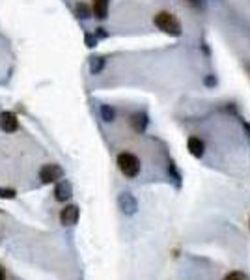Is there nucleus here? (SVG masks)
Instances as JSON below:
<instances>
[{
  "instance_id": "obj_3",
  "label": "nucleus",
  "mask_w": 250,
  "mask_h": 280,
  "mask_svg": "<svg viewBox=\"0 0 250 280\" xmlns=\"http://www.w3.org/2000/svg\"><path fill=\"white\" fill-rule=\"evenodd\" d=\"M62 178H64V170H62L60 164H45V166H41V170H39V180H41V183H45V185L56 183L58 180H62Z\"/></svg>"
},
{
  "instance_id": "obj_18",
  "label": "nucleus",
  "mask_w": 250,
  "mask_h": 280,
  "mask_svg": "<svg viewBox=\"0 0 250 280\" xmlns=\"http://www.w3.org/2000/svg\"><path fill=\"white\" fill-rule=\"evenodd\" d=\"M204 84H206L208 88H215V86H217V78H215L213 75H208V77L204 78Z\"/></svg>"
},
{
  "instance_id": "obj_16",
  "label": "nucleus",
  "mask_w": 250,
  "mask_h": 280,
  "mask_svg": "<svg viewBox=\"0 0 250 280\" xmlns=\"http://www.w3.org/2000/svg\"><path fill=\"white\" fill-rule=\"evenodd\" d=\"M168 172H170V176L176 180V183H181V174L178 172V168H176V162H170V166H168Z\"/></svg>"
},
{
  "instance_id": "obj_14",
  "label": "nucleus",
  "mask_w": 250,
  "mask_h": 280,
  "mask_svg": "<svg viewBox=\"0 0 250 280\" xmlns=\"http://www.w3.org/2000/svg\"><path fill=\"white\" fill-rule=\"evenodd\" d=\"M222 280H250V276L245 271H232V273H228Z\"/></svg>"
},
{
  "instance_id": "obj_12",
  "label": "nucleus",
  "mask_w": 250,
  "mask_h": 280,
  "mask_svg": "<svg viewBox=\"0 0 250 280\" xmlns=\"http://www.w3.org/2000/svg\"><path fill=\"white\" fill-rule=\"evenodd\" d=\"M75 12H77V17H80V19H90L93 14V10H90V6L84 4V2H79L77 8H75Z\"/></svg>"
},
{
  "instance_id": "obj_7",
  "label": "nucleus",
  "mask_w": 250,
  "mask_h": 280,
  "mask_svg": "<svg viewBox=\"0 0 250 280\" xmlns=\"http://www.w3.org/2000/svg\"><path fill=\"white\" fill-rule=\"evenodd\" d=\"M187 150H189V154L193 155V157L202 159L204 154H206V144L198 136H189V140H187Z\"/></svg>"
},
{
  "instance_id": "obj_17",
  "label": "nucleus",
  "mask_w": 250,
  "mask_h": 280,
  "mask_svg": "<svg viewBox=\"0 0 250 280\" xmlns=\"http://www.w3.org/2000/svg\"><path fill=\"white\" fill-rule=\"evenodd\" d=\"M15 194H17V192H15L13 189H0V198H2V200H13Z\"/></svg>"
},
{
  "instance_id": "obj_1",
  "label": "nucleus",
  "mask_w": 250,
  "mask_h": 280,
  "mask_svg": "<svg viewBox=\"0 0 250 280\" xmlns=\"http://www.w3.org/2000/svg\"><path fill=\"white\" fill-rule=\"evenodd\" d=\"M153 22L159 30H163L165 34L168 36H181L183 34V28H181V22L170 14V12H159L155 17H153Z\"/></svg>"
},
{
  "instance_id": "obj_13",
  "label": "nucleus",
  "mask_w": 250,
  "mask_h": 280,
  "mask_svg": "<svg viewBox=\"0 0 250 280\" xmlns=\"http://www.w3.org/2000/svg\"><path fill=\"white\" fill-rule=\"evenodd\" d=\"M103 66H105V58L103 56H93V58H90V71H92L93 75H97L103 70Z\"/></svg>"
},
{
  "instance_id": "obj_15",
  "label": "nucleus",
  "mask_w": 250,
  "mask_h": 280,
  "mask_svg": "<svg viewBox=\"0 0 250 280\" xmlns=\"http://www.w3.org/2000/svg\"><path fill=\"white\" fill-rule=\"evenodd\" d=\"M84 43H86V47H90V49H93L95 45H97V36L95 34H84Z\"/></svg>"
},
{
  "instance_id": "obj_5",
  "label": "nucleus",
  "mask_w": 250,
  "mask_h": 280,
  "mask_svg": "<svg viewBox=\"0 0 250 280\" xmlns=\"http://www.w3.org/2000/svg\"><path fill=\"white\" fill-rule=\"evenodd\" d=\"M79 215L80 211L77 206H65L64 210L60 211V222L64 224V226H73V224H77L79 220Z\"/></svg>"
},
{
  "instance_id": "obj_19",
  "label": "nucleus",
  "mask_w": 250,
  "mask_h": 280,
  "mask_svg": "<svg viewBox=\"0 0 250 280\" xmlns=\"http://www.w3.org/2000/svg\"><path fill=\"white\" fill-rule=\"evenodd\" d=\"M95 36H97V38H107V32H105L103 28H97V32H95Z\"/></svg>"
},
{
  "instance_id": "obj_20",
  "label": "nucleus",
  "mask_w": 250,
  "mask_h": 280,
  "mask_svg": "<svg viewBox=\"0 0 250 280\" xmlns=\"http://www.w3.org/2000/svg\"><path fill=\"white\" fill-rule=\"evenodd\" d=\"M191 4H194V6H200V0H189Z\"/></svg>"
},
{
  "instance_id": "obj_4",
  "label": "nucleus",
  "mask_w": 250,
  "mask_h": 280,
  "mask_svg": "<svg viewBox=\"0 0 250 280\" xmlns=\"http://www.w3.org/2000/svg\"><path fill=\"white\" fill-rule=\"evenodd\" d=\"M118 208H120L123 215L133 217L138 211V202H136V198L131 192H122V194L118 196Z\"/></svg>"
},
{
  "instance_id": "obj_8",
  "label": "nucleus",
  "mask_w": 250,
  "mask_h": 280,
  "mask_svg": "<svg viewBox=\"0 0 250 280\" xmlns=\"http://www.w3.org/2000/svg\"><path fill=\"white\" fill-rule=\"evenodd\" d=\"M71 196H73L71 183L65 182V180H62V182L56 183V187H54V198H56L58 202H67Z\"/></svg>"
},
{
  "instance_id": "obj_21",
  "label": "nucleus",
  "mask_w": 250,
  "mask_h": 280,
  "mask_svg": "<svg viewBox=\"0 0 250 280\" xmlns=\"http://www.w3.org/2000/svg\"><path fill=\"white\" fill-rule=\"evenodd\" d=\"M0 280H4V271H2V267H0Z\"/></svg>"
},
{
  "instance_id": "obj_2",
  "label": "nucleus",
  "mask_w": 250,
  "mask_h": 280,
  "mask_svg": "<svg viewBox=\"0 0 250 280\" xmlns=\"http://www.w3.org/2000/svg\"><path fill=\"white\" fill-rule=\"evenodd\" d=\"M118 168L125 178H136L140 174V159L136 155L129 154V152H123V154L118 155Z\"/></svg>"
},
{
  "instance_id": "obj_6",
  "label": "nucleus",
  "mask_w": 250,
  "mask_h": 280,
  "mask_svg": "<svg viewBox=\"0 0 250 280\" xmlns=\"http://www.w3.org/2000/svg\"><path fill=\"white\" fill-rule=\"evenodd\" d=\"M0 129L6 133H15L19 129V120L13 112H2L0 114Z\"/></svg>"
},
{
  "instance_id": "obj_9",
  "label": "nucleus",
  "mask_w": 250,
  "mask_h": 280,
  "mask_svg": "<svg viewBox=\"0 0 250 280\" xmlns=\"http://www.w3.org/2000/svg\"><path fill=\"white\" fill-rule=\"evenodd\" d=\"M131 127L135 129L136 133H144L148 127V114L146 112H135L131 116Z\"/></svg>"
},
{
  "instance_id": "obj_10",
  "label": "nucleus",
  "mask_w": 250,
  "mask_h": 280,
  "mask_svg": "<svg viewBox=\"0 0 250 280\" xmlns=\"http://www.w3.org/2000/svg\"><path fill=\"white\" fill-rule=\"evenodd\" d=\"M93 15L99 21H105L108 17V0H93Z\"/></svg>"
},
{
  "instance_id": "obj_11",
  "label": "nucleus",
  "mask_w": 250,
  "mask_h": 280,
  "mask_svg": "<svg viewBox=\"0 0 250 280\" xmlns=\"http://www.w3.org/2000/svg\"><path fill=\"white\" fill-rule=\"evenodd\" d=\"M101 118H103V122H107V124H110V122H114L116 118V110L112 108L110 105H101Z\"/></svg>"
}]
</instances>
